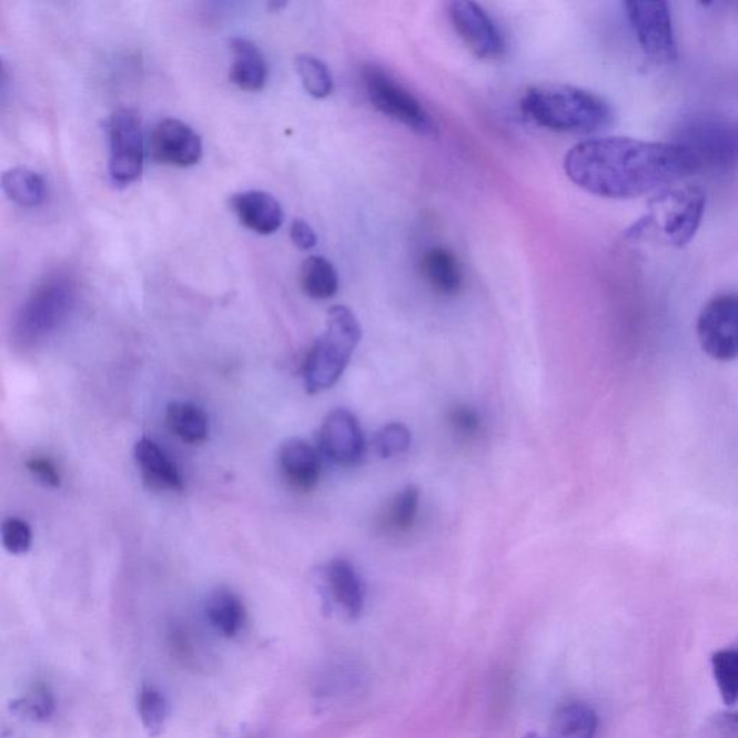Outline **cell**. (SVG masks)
Returning a JSON list of instances; mask_svg holds the SVG:
<instances>
[{
  "label": "cell",
  "mask_w": 738,
  "mask_h": 738,
  "mask_svg": "<svg viewBox=\"0 0 738 738\" xmlns=\"http://www.w3.org/2000/svg\"><path fill=\"white\" fill-rule=\"evenodd\" d=\"M568 180L588 194L631 200L698 173L688 151L674 142L611 137L577 143L564 158Z\"/></svg>",
  "instance_id": "1"
},
{
  "label": "cell",
  "mask_w": 738,
  "mask_h": 738,
  "mask_svg": "<svg viewBox=\"0 0 738 738\" xmlns=\"http://www.w3.org/2000/svg\"><path fill=\"white\" fill-rule=\"evenodd\" d=\"M520 110L529 122L559 133H599L615 123L605 99L573 85L533 87L520 100Z\"/></svg>",
  "instance_id": "2"
},
{
  "label": "cell",
  "mask_w": 738,
  "mask_h": 738,
  "mask_svg": "<svg viewBox=\"0 0 738 738\" xmlns=\"http://www.w3.org/2000/svg\"><path fill=\"white\" fill-rule=\"evenodd\" d=\"M361 341V326L351 309L334 306L327 312L325 331L317 337L303 366L309 394H320L340 381Z\"/></svg>",
  "instance_id": "3"
},
{
  "label": "cell",
  "mask_w": 738,
  "mask_h": 738,
  "mask_svg": "<svg viewBox=\"0 0 738 738\" xmlns=\"http://www.w3.org/2000/svg\"><path fill=\"white\" fill-rule=\"evenodd\" d=\"M75 302V284L69 274L54 273L29 294L13 323V342L32 350L55 334L70 316Z\"/></svg>",
  "instance_id": "4"
},
{
  "label": "cell",
  "mask_w": 738,
  "mask_h": 738,
  "mask_svg": "<svg viewBox=\"0 0 738 738\" xmlns=\"http://www.w3.org/2000/svg\"><path fill=\"white\" fill-rule=\"evenodd\" d=\"M706 204V192L698 186L670 188L655 198L649 214L634 224L627 234L639 237L645 231L658 229L669 245L683 249L696 237Z\"/></svg>",
  "instance_id": "5"
},
{
  "label": "cell",
  "mask_w": 738,
  "mask_h": 738,
  "mask_svg": "<svg viewBox=\"0 0 738 738\" xmlns=\"http://www.w3.org/2000/svg\"><path fill=\"white\" fill-rule=\"evenodd\" d=\"M674 143L691 154L699 172L730 173L738 169L736 120L698 115L679 128Z\"/></svg>",
  "instance_id": "6"
},
{
  "label": "cell",
  "mask_w": 738,
  "mask_h": 738,
  "mask_svg": "<svg viewBox=\"0 0 738 738\" xmlns=\"http://www.w3.org/2000/svg\"><path fill=\"white\" fill-rule=\"evenodd\" d=\"M364 84L366 94L378 112L388 115L395 122L413 130L419 137L434 138L437 134V124L423 104L404 89L393 77L370 65L364 70Z\"/></svg>",
  "instance_id": "7"
},
{
  "label": "cell",
  "mask_w": 738,
  "mask_h": 738,
  "mask_svg": "<svg viewBox=\"0 0 738 738\" xmlns=\"http://www.w3.org/2000/svg\"><path fill=\"white\" fill-rule=\"evenodd\" d=\"M699 345L708 356L720 363L738 358V293L717 294L699 312Z\"/></svg>",
  "instance_id": "8"
},
{
  "label": "cell",
  "mask_w": 738,
  "mask_h": 738,
  "mask_svg": "<svg viewBox=\"0 0 738 738\" xmlns=\"http://www.w3.org/2000/svg\"><path fill=\"white\" fill-rule=\"evenodd\" d=\"M109 172L118 186H129L143 173L144 140L142 124L132 109H119L109 120Z\"/></svg>",
  "instance_id": "9"
},
{
  "label": "cell",
  "mask_w": 738,
  "mask_h": 738,
  "mask_svg": "<svg viewBox=\"0 0 738 738\" xmlns=\"http://www.w3.org/2000/svg\"><path fill=\"white\" fill-rule=\"evenodd\" d=\"M627 19L645 54L660 64L678 58L673 14L667 2H626Z\"/></svg>",
  "instance_id": "10"
},
{
  "label": "cell",
  "mask_w": 738,
  "mask_h": 738,
  "mask_svg": "<svg viewBox=\"0 0 738 738\" xmlns=\"http://www.w3.org/2000/svg\"><path fill=\"white\" fill-rule=\"evenodd\" d=\"M452 26L462 41L481 60H498L506 46L501 29L481 4L457 0L448 4Z\"/></svg>",
  "instance_id": "11"
},
{
  "label": "cell",
  "mask_w": 738,
  "mask_h": 738,
  "mask_svg": "<svg viewBox=\"0 0 738 738\" xmlns=\"http://www.w3.org/2000/svg\"><path fill=\"white\" fill-rule=\"evenodd\" d=\"M320 451L337 466L352 467L363 462L366 442L358 419L346 408H336L323 419Z\"/></svg>",
  "instance_id": "12"
},
{
  "label": "cell",
  "mask_w": 738,
  "mask_h": 738,
  "mask_svg": "<svg viewBox=\"0 0 738 738\" xmlns=\"http://www.w3.org/2000/svg\"><path fill=\"white\" fill-rule=\"evenodd\" d=\"M149 148L154 162L176 168L196 165L204 152L200 134L178 119H163L154 125Z\"/></svg>",
  "instance_id": "13"
},
{
  "label": "cell",
  "mask_w": 738,
  "mask_h": 738,
  "mask_svg": "<svg viewBox=\"0 0 738 738\" xmlns=\"http://www.w3.org/2000/svg\"><path fill=\"white\" fill-rule=\"evenodd\" d=\"M321 588L330 605L348 619H358L365 605L364 587L354 566L344 558L332 559L321 572Z\"/></svg>",
  "instance_id": "14"
},
{
  "label": "cell",
  "mask_w": 738,
  "mask_h": 738,
  "mask_svg": "<svg viewBox=\"0 0 738 738\" xmlns=\"http://www.w3.org/2000/svg\"><path fill=\"white\" fill-rule=\"evenodd\" d=\"M279 466L284 479L294 489L307 492L320 484L321 453L302 438L283 443L279 451Z\"/></svg>",
  "instance_id": "15"
},
{
  "label": "cell",
  "mask_w": 738,
  "mask_h": 738,
  "mask_svg": "<svg viewBox=\"0 0 738 738\" xmlns=\"http://www.w3.org/2000/svg\"><path fill=\"white\" fill-rule=\"evenodd\" d=\"M230 209L245 229L260 235L276 233L284 220L280 202L264 191H245L231 196Z\"/></svg>",
  "instance_id": "16"
},
{
  "label": "cell",
  "mask_w": 738,
  "mask_h": 738,
  "mask_svg": "<svg viewBox=\"0 0 738 738\" xmlns=\"http://www.w3.org/2000/svg\"><path fill=\"white\" fill-rule=\"evenodd\" d=\"M140 475L144 484L154 491L182 489V476L175 463L151 438L143 437L134 446Z\"/></svg>",
  "instance_id": "17"
},
{
  "label": "cell",
  "mask_w": 738,
  "mask_h": 738,
  "mask_svg": "<svg viewBox=\"0 0 738 738\" xmlns=\"http://www.w3.org/2000/svg\"><path fill=\"white\" fill-rule=\"evenodd\" d=\"M230 50L233 54L230 80L241 90H262L267 81V64L259 47L245 38L237 37L230 41Z\"/></svg>",
  "instance_id": "18"
},
{
  "label": "cell",
  "mask_w": 738,
  "mask_h": 738,
  "mask_svg": "<svg viewBox=\"0 0 738 738\" xmlns=\"http://www.w3.org/2000/svg\"><path fill=\"white\" fill-rule=\"evenodd\" d=\"M422 274L434 291L452 296L462 287V269L456 255L443 247H434L424 253Z\"/></svg>",
  "instance_id": "19"
},
{
  "label": "cell",
  "mask_w": 738,
  "mask_h": 738,
  "mask_svg": "<svg viewBox=\"0 0 738 738\" xmlns=\"http://www.w3.org/2000/svg\"><path fill=\"white\" fill-rule=\"evenodd\" d=\"M205 615L214 630L226 639L239 636L245 624L243 601L226 588H219L212 593L206 601Z\"/></svg>",
  "instance_id": "20"
},
{
  "label": "cell",
  "mask_w": 738,
  "mask_h": 738,
  "mask_svg": "<svg viewBox=\"0 0 738 738\" xmlns=\"http://www.w3.org/2000/svg\"><path fill=\"white\" fill-rule=\"evenodd\" d=\"M599 717L583 702H568L559 707L549 726V738H596Z\"/></svg>",
  "instance_id": "21"
},
{
  "label": "cell",
  "mask_w": 738,
  "mask_h": 738,
  "mask_svg": "<svg viewBox=\"0 0 738 738\" xmlns=\"http://www.w3.org/2000/svg\"><path fill=\"white\" fill-rule=\"evenodd\" d=\"M166 424L175 436L192 445L205 442L209 437V417L196 404L185 402L169 404Z\"/></svg>",
  "instance_id": "22"
},
{
  "label": "cell",
  "mask_w": 738,
  "mask_h": 738,
  "mask_svg": "<svg viewBox=\"0 0 738 738\" xmlns=\"http://www.w3.org/2000/svg\"><path fill=\"white\" fill-rule=\"evenodd\" d=\"M4 194L21 206L40 205L46 198V182L40 173L26 166L8 169L2 175Z\"/></svg>",
  "instance_id": "23"
},
{
  "label": "cell",
  "mask_w": 738,
  "mask_h": 738,
  "mask_svg": "<svg viewBox=\"0 0 738 738\" xmlns=\"http://www.w3.org/2000/svg\"><path fill=\"white\" fill-rule=\"evenodd\" d=\"M301 286L309 297L316 301L334 297L340 289L335 265L320 255L307 257L301 269Z\"/></svg>",
  "instance_id": "24"
},
{
  "label": "cell",
  "mask_w": 738,
  "mask_h": 738,
  "mask_svg": "<svg viewBox=\"0 0 738 738\" xmlns=\"http://www.w3.org/2000/svg\"><path fill=\"white\" fill-rule=\"evenodd\" d=\"M419 508V491L417 486L408 485L395 495V498L390 502L387 510L383 515L384 529L388 533L404 534L408 533L416 524Z\"/></svg>",
  "instance_id": "25"
},
{
  "label": "cell",
  "mask_w": 738,
  "mask_h": 738,
  "mask_svg": "<svg viewBox=\"0 0 738 738\" xmlns=\"http://www.w3.org/2000/svg\"><path fill=\"white\" fill-rule=\"evenodd\" d=\"M138 714L144 730L149 735H161L169 716V704L165 694L152 684H144L138 696Z\"/></svg>",
  "instance_id": "26"
},
{
  "label": "cell",
  "mask_w": 738,
  "mask_h": 738,
  "mask_svg": "<svg viewBox=\"0 0 738 738\" xmlns=\"http://www.w3.org/2000/svg\"><path fill=\"white\" fill-rule=\"evenodd\" d=\"M711 669L722 701L732 706L738 701V646L717 650L711 656Z\"/></svg>",
  "instance_id": "27"
},
{
  "label": "cell",
  "mask_w": 738,
  "mask_h": 738,
  "mask_svg": "<svg viewBox=\"0 0 738 738\" xmlns=\"http://www.w3.org/2000/svg\"><path fill=\"white\" fill-rule=\"evenodd\" d=\"M302 84L312 98L325 99L334 91V77L330 67L320 58L301 54L294 60Z\"/></svg>",
  "instance_id": "28"
},
{
  "label": "cell",
  "mask_w": 738,
  "mask_h": 738,
  "mask_svg": "<svg viewBox=\"0 0 738 738\" xmlns=\"http://www.w3.org/2000/svg\"><path fill=\"white\" fill-rule=\"evenodd\" d=\"M13 707L28 720L46 722L55 711V699L46 685H37L26 697L14 702Z\"/></svg>",
  "instance_id": "29"
},
{
  "label": "cell",
  "mask_w": 738,
  "mask_h": 738,
  "mask_svg": "<svg viewBox=\"0 0 738 738\" xmlns=\"http://www.w3.org/2000/svg\"><path fill=\"white\" fill-rule=\"evenodd\" d=\"M412 445V433L402 423H390L375 434L373 446L376 455L390 459L403 455Z\"/></svg>",
  "instance_id": "30"
},
{
  "label": "cell",
  "mask_w": 738,
  "mask_h": 738,
  "mask_svg": "<svg viewBox=\"0 0 738 738\" xmlns=\"http://www.w3.org/2000/svg\"><path fill=\"white\" fill-rule=\"evenodd\" d=\"M2 543L8 553L22 556L28 553L32 544V530L27 520L21 518L4 519L2 525Z\"/></svg>",
  "instance_id": "31"
},
{
  "label": "cell",
  "mask_w": 738,
  "mask_h": 738,
  "mask_svg": "<svg viewBox=\"0 0 738 738\" xmlns=\"http://www.w3.org/2000/svg\"><path fill=\"white\" fill-rule=\"evenodd\" d=\"M448 422L453 428L463 437H475L482 428V418L479 413L469 405H456L448 413Z\"/></svg>",
  "instance_id": "32"
},
{
  "label": "cell",
  "mask_w": 738,
  "mask_h": 738,
  "mask_svg": "<svg viewBox=\"0 0 738 738\" xmlns=\"http://www.w3.org/2000/svg\"><path fill=\"white\" fill-rule=\"evenodd\" d=\"M28 471L43 485L58 488L61 485L60 471L57 469L55 463L48 457H32L27 462Z\"/></svg>",
  "instance_id": "33"
},
{
  "label": "cell",
  "mask_w": 738,
  "mask_h": 738,
  "mask_svg": "<svg viewBox=\"0 0 738 738\" xmlns=\"http://www.w3.org/2000/svg\"><path fill=\"white\" fill-rule=\"evenodd\" d=\"M291 239L299 250L307 251L317 244L315 230L305 220H293L291 225Z\"/></svg>",
  "instance_id": "34"
}]
</instances>
